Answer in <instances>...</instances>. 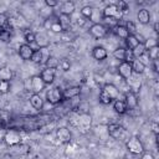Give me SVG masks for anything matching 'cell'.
Here are the masks:
<instances>
[{
	"label": "cell",
	"mask_w": 159,
	"mask_h": 159,
	"mask_svg": "<svg viewBox=\"0 0 159 159\" xmlns=\"http://www.w3.org/2000/svg\"><path fill=\"white\" fill-rule=\"evenodd\" d=\"M12 71L9 67H0V81H7L10 82L12 78Z\"/></svg>",
	"instance_id": "obj_24"
},
{
	"label": "cell",
	"mask_w": 159,
	"mask_h": 159,
	"mask_svg": "<svg viewBox=\"0 0 159 159\" xmlns=\"http://www.w3.org/2000/svg\"><path fill=\"white\" fill-rule=\"evenodd\" d=\"M137 19L139 20L140 24H149V21H150V12H149V10H147L144 7L140 9L138 11V14H137Z\"/></svg>",
	"instance_id": "obj_21"
},
{
	"label": "cell",
	"mask_w": 159,
	"mask_h": 159,
	"mask_svg": "<svg viewBox=\"0 0 159 159\" xmlns=\"http://www.w3.org/2000/svg\"><path fill=\"white\" fill-rule=\"evenodd\" d=\"M46 87V83L42 81V78L40 77V75H35L31 77V91L34 93H41Z\"/></svg>",
	"instance_id": "obj_9"
},
{
	"label": "cell",
	"mask_w": 159,
	"mask_h": 159,
	"mask_svg": "<svg viewBox=\"0 0 159 159\" xmlns=\"http://www.w3.org/2000/svg\"><path fill=\"white\" fill-rule=\"evenodd\" d=\"M56 20H57V17H52V16H51V17H47V19L45 20V22H43V27L47 29V30H50V29H51V25H52Z\"/></svg>",
	"instance_id": "obj_44"
},
{
	"label": "cell",
	"mask_w": 159,
	"mask_h": 159,
	"mask_svg": "<svg viewBox=\"0 0 159 159\" xmlns=\"http://www.w3.org/2000/svg\"><path fill=\"white\" fill-rule=\"evenodd\" d=\"M5 132H6V130H5L4 128H1V127H0V139H4V135H5Z\"/></svg>",
	"instance_id": "obj_52"
},
{
	"label": "cell",
	"mask_w": 159,
	"mask_h": 159,
	"mask_svg": "<svg viewBox=\"0 0 159 159\" xmlns=\"http://www.w3.org/2000/svg\"><path fill=\"white\" fill-rule=\"evenodd\" d=\"M130 66H132L133 73H135V75H142L144 72V70H145V66L139 60H137V58L133 62H130Z\"/></svg>",
	"instance_id": "obj_23"
},
{
	"label": "cell",
	"mask_w": 159,
	"mask_h": 159,
	"mask_svg": "<svg viewBox=\"0 0 159 159\" xmlns=\"http://www.w3.org/2000/svg\"><path fill=\"white\" fill-rule=\"evenodd\" d=\"M34 63H42L43 61V53H42V50L39 48V50H34V53L31 56V60Z\"/></svg>",
	"instance_id": "obj_28"
},
{
	"label": "cell",
	"mask_w": 159,
	"mask_h": 159,
	"mask_svg": "<svg viewBox=\"0 0 159 159\" xmlns=\"http://www.w3.org/2000/svg\"><path fill=\"white\" fill-rule=\"evenodd\" d=\"M153 68H154V71H155V72H158V60L153 61Z\"/></svg>",
	"instance_id": "obj_51"
},
{
	"label": "cell",
	"mask_w": 159,
	"mask_h": 159,
	"mask_svg": "<svg viewBox=\"0 0 159 159\" xmlns=\"http://www.w3.org/2000/svg\"><path fill=\"white\" fill-rule=\"evenodd\" d=\"M35 43L39 48H47L50 45V39L45 32H36L35 34Z\"/></svg>",
	"instance_id": "obj_12"
},
{
	"label": "cell",
	"mask_w": 159,
	"mask_h": 159,
	"mask_svg": "<svg viewBox=\"0 0 159 159\" xmlns=\"http://www.w3.org/2000/svg\"><path fill=\"white\" fill-rule=\"evenodd\" d=\"M102 15H103V16L114 17V19H117V20L119 21V20L122 19V16H123V12L117 7L116 4H112V5H108V6H106V7L103 9Z\"/></svg>",
	"instance_id": "obj_7"
},
{
	"label": "cell",
	"mask_w": 159,
	"mask_h": 159,
	"mask_svg": "<svg viewBox=\"0 0 159 159\" xmlns=\"http://www.w3.org/2000/svg\"><path fill=\"white\" fill-rule=\"evenodd\" d=\"M98 98H99V102H101L102 104H111V103H112V101H111L103 92H99V97H98Z\"/></svg>",
	"instance_id": "obj_45"
},
{
	"label": "cell",
	"mask_w": 159,
	"mask_h": 159,
	"mask_svg": "<svg viewBox=\"0 0 159 159\" xmlns=\"http://www.w3.org/2000/svg\"><path fill=\"white\" fill-rule=\"evenodd\" d=\"M11 37V27H9L7 25L0 30V41L2 42H7Z\"/></svg>",
	"instance_id": "obj_27"
},
{
	"label": "cell",
	"mask_w": 159,
	"mask_h": 159,
	"mask_svg": "<svg viewBox=\"0 0 159 159\" xmlns=\"http://www.w3.org/2000/svg\"><path fill=\"white\" fill-rule=\"evenodd\" d=\"M92 14H93V7H92V6H89V5H86V6H83V7L81 9V15H82L83 17L91 19Z\"/></svg>",
	"instance_id": "obj_33"
},
{
	"label": "cell",
	"mask_w": 159,
	"mask_h": 159,
	"mask_svg": "<svg viewBox=\"0 0 159 159\" xmlns=\"http://www.w3.org/2000/svg\"><path fill=\"white\" fill-rule=\"evenodd\" d=\"M153 128H154L153 130H154V133H155V135H157V134H158V125H157V123L153 124Z\"/></svg>",
	"instance_id": "obj_53"
},
{
	"label": "cell",
	"mask_w": 159,
	"mask_h": 159,
	"mask_svg": "<svg viewBox=\"0 0 159 159\" xmlns=\"http://www.w3.org/2000/svg\"><path fill=\"white\" fill-rule=\"evenodd\" d=\"M140 159H154V157H153V154L149 153V152H143V153L140 154Z\"/></svg>",
	"instance_id": "obj_49"
},
{
	"label": "cell",
	"mask_w": 159,
	"mask_h": 159,
	"mask_svg": "<svg viewBox=\"0 0 159 159\" xmlns=\"http://www.w3.org/2000/svg\"><path fill=\"white\" fill-rule=\"evenodd\" d=\"M140 42L138 41V39L135 37V35H128V37L125 39V45L128 50H133L134 47H137Z\"/></svg>",
	"instance_id": "obj_26"
},
{
	"label": "cell",
	"mask_w": 159,
	"mask_h": 159,
	"mask_svg": "<svg viewBox=\"0 0 159 159\" xmlns=\"http://www.w3.org/2000/svg\"><path fill=\"white\" fill-rule=\"evenodd\" d=\"M10 82L7 81H0V93L1 94H6L10 92Z\"/></svg>",
	"instance_id": "obj_37"
},
{
	"label": "cell",
	"mask_w": 159,
	"mask_h": 159,
	"mask_svg": "<svg viewBox=\"0 0 159 159\" xmlns=\"http://www.w3.org/2000/svg\"><path fill=\"white\" fill-rule=\"evenodd\" d=\"M118 73L123 80H129L133 76V71H132V66L129 62L122 61L118 65Z\"/></svg>",
	"instance_id": "obj_8"
},
{
	"label": "cell",
	"mask_w": 159,
	"mask_h": 159,
	"mask_svg": "<svg viewBox=\"0 0 159 159\" xmlns=\"http://www.w3.org/2000/svg\"><path fill=\"white\" fill-rule=\"evenodd\" d=\"M117 7H118L123 14H124V12L128 10V4H127L125 1H123V0H120V1L117 4Z\"/></svg>",
	"instance_id": "obj_46"
},
{
	"label": "cell",
	"mask_w": 159,
	"mask_h": 159,
	"mask_svg": "<svg viewBox=\"0 0 159 159\" xmlns=\"http://www.w3.org/2000/svg\"><path fill=\"white\" fill-rule=\"evenodd\" d=\"M25 41H26V43L27 45H31V43H34L35 42V32H32V31H26L25 32Z\"/></svg>",
	"instance_id": "obj_38"
},
{
	"label": "cell",
	"mask_w": 159,
	"mask_h": 159,
	"mask_svg": "<svg viewBox=\"0 0 159 159\" xmlns=\"http://www.w3.org/2000/svg\"><path fill=\"white\" fill-rule=\"evenodd\" d=\"M135 60V57H134V55H133V52H132V50H128V48H125V56H124V61L125 62H133Z\"/></svg>",
	"instance_id": "obj_40"
},
{
	"label": "cell",
	"mask_w": 159,
	"mask_h": 159,
	"mask_svg": "<svg viewBox=\"0 0 159 159\" xmlns=\"http://www.w3.org/2000/svg\"><path fill=\"white\" fill-rule=\"evenodd\" d=\"M154 31H155V32H158V22H155V24H154Z\"/></svg>",
	"instance_id": "obj_54"
},
{
	"label": "cell",
	"mask_w": 159,
	"mask_h": 159,
	"mask_svg": "<svg viewBox=\"0 0 159 159\" xmlns=\"http://www.w3.org/2000/svg\"><path fill=\"white\" fill-rule=\"evenodd\" d=\"M24 84H25V89L31 91V77L30 78H26L25 82H24Z\"/></svg>",
	"instance_id": "obj_50"
},
{
	"label": "cell",
	"mask_w": 159,
	"mask_h": 159,
	"mask_svg": "<svg viewBox=\"0 0 159 159\" xmlns=\"http://www.w3.org/2000/svg\"><path fill=\"white\" fill-rule=\"evenodd\" d=\"M113 32L116 34L117 37L123 39V40H125V39L128 37V35H129V32L127 31V29H125L124 25H117V26L113 29Z\"/></svg>",
	"instance_id": "obj_22"
},
{
	"label": "cell",
	"mask_w": 159,
	"mask_h": 159,
	"mask_svg": "<svg viewBox=\"0 0 159 159\" xmlns=\"http://www.w3.org/2000/svg\"><path fill=\"white\" fill-rule=\"evenodd\" d=\"M75 12V4L72 1H65L61 4V14L71 16Z\"/></svg>",
	"instance_id": "obj_20"
},
{
	"label": "cell",
	"mask_w": 159,
	"mask_h": 159,
	"mask_svg": "<svg viewBox=\"0 0 159 159\" xmlns=\"http://www.w3.org/2000/svg\"><path fill=\"white\" fill-rule=\"evenodd\" d=\"M60 66H61V68H62L63 71H68L70 67H71V63H70L68 60H62V61L60 62Z\"/></svg>",
	"instance_id": "obj_47"
},
{
	"label": "cell",
	"mask_w": 159,
	"mask_h": 159,
	"mask_svg": "<svg viewBox=\"0 0 159 159\" xmlns=\"http://www.w3.org/2000/svg\"><path fill=\"white\" fill-rule=\"evenodd\" d=\"M7 22H9V19H7L6 14L0 12V30H1V29H4V27L7 25Z\"/></svg>",
	"instance_id": "obj_42"
},
{
	"label": "cell",
	"mask_w": 159,
	"mask_h": 159,
	"mask_svg": "<svg viewBox=\"0 0 159 159\" xmlns=\"http://www.w3.org/2000/svg\"><path fill=\"white\" fill-rule=\"evenodd\" d=\"M102 19H103V25H104V26H106L107 29L109 27V29H112V30H113V29H114V27H116L117 25H119V21H118L117 19H114V17H109V16H103Z\"/></svg>",
	"instance_id": "obj_25"
},
{
	"label": "cell",
	"mask_w": 159,
	"mask_h": 159,
	"mask_svg": "<svg viewBox=\"0 0 159 159\" xmlns=\"http://www.w3.org/2000/svg\"><path fill=\"white\" fill-rule=\"evenodd\" d=\"M14 148H15V152H16L17 154H20V155H22V154H27L29 150H30V147H29L27 144H24V143H20V144L15 145Z\"/></svg>",
	"instance_id": "obj_31"
},
{
	"label": "cell",
	"mask_w": 159,
	"mask_h": 159,
	"mask_svg": "<svg viewBox=\"0 0 159 159\" xmlns=\"http://www.w3.org/2000/svg\"><path fill=\"white\" fill-rule=\"evenodd\" d=\"M113 109H114L118 114H124V113L128 111V108H127V106H125V102H124L123 99H120V98L113 101Z\"/></svg>",
	"instance_id": "obj_18"
},
{
	"label": "cell",
	"mask_w": 159,
	"mask_h": 159,
	"mask_svg": "<svg viewBox=\"0 0 159 159\" xmlns=\"http://www.w3.org/2000/svg\"><path fill=\"white\" fill-rule=\"evenodd\" d=\"M56 137L57 139H60V142L62 143H68L72 138V134H71V130L66 127H60L56 129Z\"/></svg>",
	"instance_id": "obj_14"
},
{
	"label": "cell",
	"mask_w": 159,
	"mask_h": 159,
	"mask_svg": "<svg viewBox=\"0 0 159 159\" xmlns=\"http://www.w3.org/2000/svg\"><path fill=\"white\" fill-rule=\"evenodd\" d=\"M101 92H103V93H104L112 102L119 98V89H118V87H116V86L112 84V83H107V84H104Z\"/></svg>",
	"instance_id": "obj_6"
},
{
	"label": "cell",
	"mask_w": 159,
	"mask_h": 159,
	"mask_svg": "<svg viewBox=\"0 0 159 159\" xmlns=\"http://www.w3.org/2000/svg\"><path fill=\"white\" fill-rule=\"evenodd\" d=\"M89 32H91V35H92L94 39H103V37L107 35L108 29H107L103 24H101V22H94V24L89 27Z\"/></svg>",
	"instance_id": "obj_5"
},
{
	"label": "cell",
	"mask_w": 159,
	"mask_h": 159,
	"mask_svg": "<svg viewBox=\"0 0 159 159\" xmlns=\"http://www.w3.org/2000/svg\"><path fill=\"white\" fill-rule=\"evenodd\" d=\"M113 56H114V58H116V60H119L120 62H122V61H124L125 48H123V47H118V48H116V50L113 51Z\"/></svg>",
	"instance_id": "obj_32"
},
{
	"label": "cell",
	"mask_w": 159,
	"mask_h": 159,
	"mask_svg": "<svg viewBox=\"0 0 159 159\" xmlns=\"http://www.w3.org/2000/svg\"><path fill=\"white\" fill-rule=\"evenodd\" d=\"M32 53H34V48L31 47V45H27V43L20 45V47H19V56L24 61H30Z\"/></svg>",
	"instance_id": "obj_13"
},
{
	"label": "cell",
	"mask_w": 159,
	"mask_h": 159,
	"mask_svg": "<svg viewBox=\"0 0 159 159\" xmlns=\"http://www.w3.org/2000/svg\"><path fill=\"white\" fill-rule=\"evenodd\" d=\"M132 52H133L134 57H135V58H138L139 56H142V55L145 52V47H144V45H143V43H139L137 47H134V48L132 50Z\"/></svg>",
	"instance_id": "obj_35"
},
{
	"label": "cell",
	"mask_w": 159,
	"mask_h": 159,
	"mask_svg": "<svg viewBox=\"0 0 159 159\" xmlns=\"http://www.w3.org/2000/svg\"><path fill=\"white\" fill-rule=\"evenodd\" d=\"M62 99V89L60 87H53L46 92V101L51 104H58Z\"/></svg>",
	"instance_id": "obj_4"
},
{
	"label": "cell",
	"mask_w": 159,
	"mask_h": 159,
	"mask_svg": "<svg viewBox=\"0 0 159 159\" xmlns=\"http://www.w3.org/2000/svg\"><path fill=\"white\" fill-rule=\"evenodd\" d=\"M52 32H55V34H60V32H62L63 30H62V27H61V25L58 24V21L56 20L52 25H51V29H50Z\"/></svg>",
	"instance_id": "obj_41"
},
{
	"label": "cell",
	"mask_w": 159,
	"mask_h": 159,
	"mask_svg": "<svg viewBox=\"0 0 159 159\" xmlns=\"http://www.w3.org/2000/svg\"><path fill=\"white\" fill-rule=\"evenodd\" d=\"M45 4H46V6H47V7H50V9H51V7L57 6V5H58V1H57V0H46V1H45Z\"/></svg>",
	"instance_id": "obj_48"
},
{
	"label": "cell",
	"mask_w": 159,
	"mask_h": 159,
	"mask_svg": "<svg viewBox=\"0 0 159 159\" xmlns=\"http://www.w3.org/2000/svg\"><path fill=\"white\" fill-rule=\"evenodd\" d=\"M80 123H81V125H83V127H89L91 125V117L88 116V114H82L81 116V119H80Z\"/></svg>",
	"instance_id": "obj_39"
},
{
	"label": "cell",
	"mask_w": 159,
	"mask_h": 159,
	"mask_svg": "<svg viewBox=\"0 0 159 159\" xmlns=\"http://www.w3.org/2000/svg\"><path fill=\"white\" fill-rule=\"evenodd\" d=\"M40 77L42 78V81H43L46 84H51V83L55 81V77H56V70H55V68L45 67V68L41 71Z\"/></svg>",
	"instance_id": "obj_11"
},
{
	"label": "cell",
	"mask_w": 159,
	"mask_h": 159,
	"mask_svg": "<svg viewBox=\"0 0 159 159\" xmlns=\"http://www.w3.org/2000/svg\"><path fill=\"white\" fill-rule=\"evenodd\" d=\"M57 21L61 25V27H62L63 31H67L71 27V16H68V15L60 14V16L57 17Z\"/></svg>",
	"instance_id": "obj_19"
},
{
	"label": "cell",
	"mask_w": 159,
	"mask_h": 159,
	"mask_svg": "<svg viewBox=\"0 0 159 159\" xmlns=\"http://www.w3.org/2000/svg\"><path fill=\"white\" fill-rule=\"evenodd\" d=\"M125 159H134V158H132V157H127Z\"/></svg>",
	"instance_id": "obj_55"
},
{
	"label": "cell",
	"mask_w": 159,
	"mask_h": 159,
	"mask_svg": "<svg viewBox=\"0 0 159 159\" xmlns=\"http://www.w3.org/2000/svg\"><path fill=\"white\" fill-rule=\"evenodd\" d=\"M45 65H46V67H48V68H55V70H56V68L58 67L60 62H58V60H57L55 56H50V57L46 60Z\"/></svg>",
	"instance_id": "obj_30"
},
{
	"label": "cell",
	"mask_w": 159,
	"mask_h": 159,
	"mask_svg": "<svg viewBox=\"0 0 159 159\" xmlns=\"http://www.w3.org/2000/svg\"><path fill=\"white\" fill-rule=\"evenodd\" d=\"M137 60H139V61H140V62H142V63H143L145 67H147V65H149V63H150V60H149V57H148L147 51H145V52H144L142 56H139Z\"/></svg>",
	"instance_id": "obj_43"
},
{
	"label": "cell",
	"mask_w": 159,
	"mask_h": 159,
	"mask_svg": "<svg viewBox=\"0 0 159 159\" xmlns=\"http://www.w3.org/2000/svg\"><path fill=\"white\" fill-rule=\"evenodd\" d=\"M123 101L125 102V106L128 109H134L138 106V97L133 91H127Z\"/></svg>",
	"instance_id": "obj_10"
},
{
	"label": "cell",
	"mask_w": 159,
	"mask_h": 159,
	"mask_svg": "<svg viewBox=\"0 0 159 159\" xmlns=\"http://www.w3.org/2000/svg\"><path fill=\"white\" fill-rule=\"evenodd\" d=\"M125 145H127V149L129 150V153H132L133 155H139V154H142L144 152L143 143L137 137L128 138L127 142H125Z\"/></svg>",
	"instance_id": "obj_1"
},
{
	"label": "cell",
	"mask_w": 159,
	"mask_h": 159,
	"mask_svg": "<svg viewBox=\"0 0 159 159\" xmlns=\"http://www.w3.org/2000/svg\"><path fill=\"white\" fill-rule=\"evenodd\" d=\"M124 26H125L127 31L129 32V35H137V26L133 21H127Z\"/></svg>",
	"instance_id": "obj_36"
},
{
	"label": "cell",
	"mask_w": 159,
	"mask_h": 159,
	"mask_svg": "<svg viewBox=\"0 0 159 159\" xmlns=\"http://www.w3.org/2000/svg\"><path fill=\"white\" fill-rule=\"evenodd\" d=\"M2 140L5 142L6 145L15 147V145H17V144L21 143V135H20L19 132H16L14 129H10V130H6L5 132V135H4V139Z\"/></svg>",
	"instance_id": "obj_3"
},
{
	"label": "cell",
	"mask_w": 159,
	"mask_h": 159,
	"mask_svg": "<svg viewBox=\"0 0 159 159\" xmlns=\"http://www.w3.org/2000/svg\"><path fill=\"white\" fill-rule=\"evenodd\" d=\"M147 53H148V57H149L150 61H155L159 57V47L158 46H154V47L147 50Z\"/></svg>",
	"instance_id": "obj_29"
},
{
	"label": "cell",
	"mask_w": 159,
	"mask_h": 159,
	"mask_svg": "<svg viewBox=\"0 0 159 159\" xmlns=\"http://www.w3.org/2000/svg\"><path fill=\"white\" fill-rule=\"evenodd\" d=\"M92 56H93V58L97 60V61H103V60L107 58L108 52H107V50H106L103 46H96V47H93V50H92Z\"/></svg>",
	"instance_id": "obj_16"
},
{
	"label": "cell",
	"mask_w": 159,
	"mask_h": 159,
	"mask_svg": "<svg viewBox=\"0 0 159 159\" xmlns=\"http://www.w3.org/2000/svg\"><path fill=\"white\" fill-rule=\"evenodd\" d=\"M30 104H31L35 109L40 111V109L43 107V99H42L41 94H39V93H32V94L30 96Z\"/></svg>",
	"instance_id": "obj_17"
},
{
	"label": "cell",
	"mask_w": 159,
	"mask_h": 159,
	"mask_svg": "<svg viewBox=\"0 0 159 159\" xmlns=\"http://www.w3.org/2000/svg\"><path fill=\"white\" fill-rule=\"evenodd\" d=\"M107 128H108L107 130H108L109 135L114 139H123L127 137V130L118 123H111Z\"/></svg>",
	"instance_id": "obj_2"
},
{
	"label": "cell",
	"mask_w": 159,
	"mask_h": 159,
	"mask_svg": "<svg viewBox=\"0 0 159 159\" xmlns=\"http://www.w3.org/2000/svg\"><path fill=\"white\" fill-rule=\"evenodd\" d=\"M144 47H145V51L147 50H149V48H152V47H154V46H158V41H157V39H154V37H149V39H145V41H144Z\"/></svg>",
	"instance_id": "obj_34"
},
{
	"label": "cell",
	"mask_w": 159,
	"mask_h": 159,
	"mask_svg": "<svg viewBox=\"0 0 159 159\" xmlns=\"http://www.w3.org/2000/svg\"><path fill=\"white\" fill-rule=\"evenodd\" d=\"M80 93H81V87L72 86V87H67L62 91V97H63V99H72V98L80 96Z\"/></svg>",
	"instance_id": "obj_15"
}]
</instances>
